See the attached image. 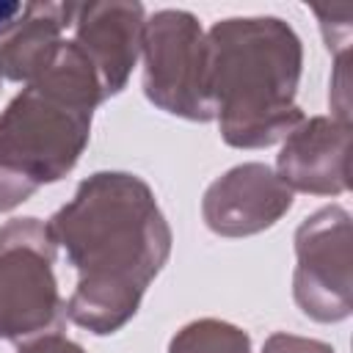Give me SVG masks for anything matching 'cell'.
Returning a JSON list of instances; mask_svg holds the SVG:
<instances>
[{
    "mask_svg": "<svg viewBox=\"0 0 353 353\" xmlns=\"http://www.w3.org/2000/svg\"><path fill=\"white\" fill-rule=\"evenodd\" d=\"M77 3L33 0L22 3L19 14L0 28V77L33 83L63 47V33L74 22Z\"/></svg>",
    "mask_w": 353,
    "mask_h": 353,
    "instance_id": "30bf717a",
    "label": "cell"
},
{
    "mask_svg": "<svg viewBox=\"0 0 353 353\" xmlns=\"http://www.w3.org/2000/svg\"><path fill=\"white\" fill-rule=\"evenodd\" d=\"M58 245L47 221L33 215L0 226V339H28L63 331L66 301L55 279Z\"/></svg>",
    "mask_w": 353,
    "mask_h": 353,
    "instance_id": "277c9868",
    "label": "cell"
},
{
    "mask_svg": "<svg viewBox=\"0 0 353 353\" xmlns=\"http://www.w3.org/2000/svg\"><path fill=\"white\" fill-rule=\"evenodd\" d=\"M19 8H22L19 0H0V28H6L19 14Z\"/></svg>",
    "mask_w": 353,
    "mask_h": 353,
    "instance_id": "5bb4252c",
    "label": "cell"
},
{
    "mask_svg": "<svg viewBox=\"0 0 353 353\" xmlns=\"http://www.w3.org/2000/svg\"><path fill=\"white\" fill-rule=\"evenodd\" d=\"M47 226L77 273L66 317L97 336L121 331L174 243L149 182L130 171H97Z\"/></svg>",
    "mask_w": 353,
    "mask_h": 353,
    "instance_id": "6da1fadb",
    "label": "cell"
},
{
    "mask_svg": "<svg viewBox=\"0 0 353 353\" xmlns=\"http://www.w3.org/2000/svg\"><path fill=\"white\" fill-rule=\"evenodd\" d=\"M347 152L350 124L334 116H309L281 141L276 176L292 193L339 196L350 185Z\"/></svg>",
    "mask_w": 353,
    "mask_h": 353,
    "instance_id": "9c48e42d",
    "label": "cell"
},
{
    "mask_svg": "<svg viewBox=\"0 0 353 353\" xmlns=\"http://www.w3.org/2000/svg\"><path fill=\"white\" fill-rule=\"evenodd\" d=\"M143 94L163 113L212 121L207 85V30L185 8H160L143 25Z\"/></svg>",
    "mask_w": 353,
    "mask_h": 353,
    "instance_id": "5b68a950",
    "label": "cell"
},
{
    "mask_svg": "<svg viewBox=\"0 0 353 353\" xmlns=\"http://www.w3.org/2000/svg\"><path fill=\"white\" fill-rule=\"evenodd\" d=\"M262 353H336V350L323 339H309V336H295V334H287V331H276L265 339Z\"/></svg>",
    "mask_w": 353,
    "mask_h": 353,
    "instance_id": "7c38bea8",
    "label": "cell"
},
{
    "mask_svg": "<svg viewBox=\"0 0 353 353\" xmlns=\"http://www.w3.org/2000/svg\"><path fill=\"white\" fill-rule=\"evenodd\" d=\"M303 44L279 17H229L207 30V85L223 143H281L306 116L295 102Z\"/></svg>",
    "mask_w": 353,
    "mask_h": 353,
    "instance_id": "7a4b0ae2",
    "label": "cell"
},
{
    "mask_svg": "<svg viewBox=\"0 0 353 353\" xmlns=\"http://www.w3.org/2000/svg\"><path fill=\"white\" fill-rule=\"evenodd\" d=\"M17 353H85V350L74 339L55 331V334H44V336H36V339L17 345Z\"/></svg>",
    "mask_w": 353,
    "mask_h": 353,
    "instance_id": "4fadbf2b",
    "label": "cell"
},
{
    "mask_svg": "<svg viewBox=\"0 0 353 353\" xmlns=\"http://www.w3.org/2000/svg\"><path fill=\"white\" fill-rule=\"evenodd\" d=\"M102 102L94 66L74 41H63L55 61L0 113V212L25 204L77 165Z\"/></svg>",
    "mask_w": 353,
    "mask_h": 353,
    "instance_id": "3957f363",
    "label": "cell"
},
{
    "mask_svg": "<svg viewBox=\"0 0 353 353\" xmlns=\"http://www.w3.org/2000/svg\"><path fill=\"white\" fill-rule=\"evenodd\" d=\"M350 215L339 204L320 207L295 229L292 298L317 323H339L353 312Z\"/></svg>",
    "mask_w": 353,
    "mask_h": 353,
    "instance_id": "8992f818",
    "label": "cell"
},
{
    "mask_svg": "<svg viewBox=\"0 0 353 353\" xmlns=\"http://www.w3.org/2000/svg\"><path fill=\"white\" fill-rule=\"evenodd\" d=\"M0 80H3V77H0Z\"/></svg>",
    "mask_w": 353,
    "mask_h": 353,
    "instance_id": "9a60e30c",
    "label": "cell"
},
{
    "mask_svg": "<svg viewBox=\"0 0 353 353\" xmlns=\"http://www.w3.org/2000/svg\"><path fill=\"white\" fill-rule=\"evenodd\" d=\"M292 190L265 163H240L221 174L201 199V218L218 237H251L279 223Z\"/></svg>",
    "mask_w": 353,
    "mask_h": 353,
    "instance_id": "52a82bcc",
    "label": "cell"
},
{
    "mask_svg": "<svg viewBox=\"0 0 353 353\" xmlns=\"http://www.w3.org/2000/svg\"><path fill=\"white\" fill-rule=\"evenodd\" d=\"M168 353H254L251 336L234 323L218 317H201L182 325L171 342Z\"/></svg>",
    "mask_w": 353,
    "mask_h": 353,
    "instance_id": "8fae6325",
    "label": "cell"
},
{
    "mask_svg": "<svg viewBox=\"0 0 353 353\" xmlns=\"http://www.w3.org/2000/svg\"><path fill=\"white\" fill-rule=\"evenodd\" d=\"M146 8L138 0H97L74 8V44L94 66L105 99L121 94L141 58Z\"/></svg>",
    "mask_w": 353,
    "mask_h": 353,
    "instance_id": "ba28073f",
    "label": "cell"
}]
</instances>
